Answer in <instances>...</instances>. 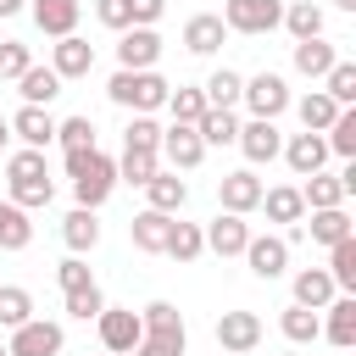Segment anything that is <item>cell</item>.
<instances>
[{
  "label": "cell",
  "instance_id": "6da1fadb",
  "mask_svg": "<svg viewBox=\"0 0 356 356\" xmlns=\"http://www.w3.org/2000/svg\"><path fill=\"white\" fill-rule=\"evenodd\" d=\"M67 178H72V195L83 211H100L117 189V161L100 156V150H67Z\"/></svg>",
  "mask_w": 356,
  "mask_h": 356
},
{
  "label": "cell",
  "instance_id": "7a4b0ae2",
  "mask_svg": "<svg viewBox=\"0 0 356 356\" xmlns=\"http://www.w3.org/2000/svg\"><path fill=\"white\" fill-rule=\"evenodd\" d=\"M106 95L122 106V111H134V117H150L156 106H167V95H172V83L150 67V72H111V83H106Z\"/></svg>",
  "mask_w": 356,
  "mask_h": 356
},
{
  "label": "cell",
  "instance_id": "3957f363",
  "mask_svg": "<svg viewBox=\"0 0 356 356\" xmlns=\"http://www.w3.org/2000/svg\"><path fill=\"white\" fill-rule=\"evenodd\" d=\"M239 100L250 106V117H261V122H278V117L289 111V83H284V72H256V78H245Z\"/></svg>",
  "mask_w": 356,
  "mask_h": 356
},
{
  "label": "cell",
  "instance_id": "277c9868",
  "mask_svg": "<svg viewBox=\"0 0 356 356\" xmlns=\"http://www.w3.org/2000/svg\"><path fill=\"white\" fill-rule=\"evenodd\" d=\"M95 328H100L106 356H134V345L145 339V323H139L134 306H106V312L95 317Z\"/></svg>",
  "mask_w": 356,
  "mask_h": 356
},
{
  "label": "cell",
  "instance_id": "5b68a950",
  "mask_svg": "<svg viewBox=\"0 0 356 356\" xmlns=\"http://www.w3.org/2000/svg\"><path fill=\"white\" fill-rule=\"evenodd\" d=\"M284 22V0H228L222 6V28L228 33H273Z\"/></svg>",
  "mask_w": 356,
  "mask_h": 356
},
{
  "label": "cell",
  "instance_id": "8992f818",
  "mask_svg": "<svg viewBox=\"0 0 356 356\" xmlns=\"http://www.w3.org/2000/svg\"><path fill=\"white\" fill-rule=\"evenodd\" d=\"M61 345H67L61 323H50V317H28L22 328H11L6 356H61Z\"/></svg>",
  "mask_w": 356,
  "mask_h": 356
},
{
  "label": "cell",
  "instance_id": "52a82bcc",
  "mask_svg": "<svg viewBox=\"0 0 356 356\" xmlns=\"http://www.w3.org/2000/svg\"><path fill=\"white\" fill-rule=\"evenodd\" d=\"M156 156L167 161V172H189V167L206 161V145H200V134L189 122H172V128H161V150Z\"/></svg>",
  "mask_w": 356,
  "mask_h": 356
},
{
  "label": "cell",
  "instance_id": "ba28073f",
  "mask_svg": "<svg viewBox=\"0 0 356 356\" xmlns=\"http://www.w3.org/2000/svg\"><path fill=\"white\" fill-rule=\"evenodd\" d=\"M261 178L250 172V167H239V172H222L217 178V200H222V211H234V217H250L256 206H261Z\"/></svg>",
  "mask_w": 356,
  "mask_h": 356
},
{
  "label": "cell",
  "instance_id": "9c48e42d",
  "mask_svg": "<svg viewBox=\"0 0 356 356\" xmlns=\"http://www.w3.org/2000/svg\"><path fill=\"white\" fill-rule=\"evenodd\" d=\"M217 345H222V356H245V350H256L261 345V317L256 312H222L217 317Z\"/></svg>",
  "mask_w": 356,
  "mask_h": 356
},
{
  "label": "cell",
  "instance_id": "30bf717a",
  "mask_svg": "<svg viewBox=\"0 0 356 356\" xmlns=\"http://www.w3.org/2000/svg\"><path fill=\"white\" fill-rule=\"evenodd\" d=\"M156 61H161V33L156 28H128L117 39V67L122 72H150Z\"/></svg>",
  "mask_w": 356,
  "mask_h": 356
},
{
  "label": "cell",
  "instance_id": "8fae6325",
  "mask_svg": "<svg viewBox=\"0 0 356 356\" xmlns=\"http://www.w3.org/2000/svg\"><path fill=\"white\" fill-rule=\"evenodd\" d=\"M200 239H206L211 256H245V245H250V222L234 217V211H217V217L200 228Z\"/></svg>",
  "mask_w": 356,
  "mask_h": 356
},
{
  "label": "cell",
  "instance_id": "7c38bea8",
  "mask_svg": "<svg viewBox=\"0 0 356 356\" xmlns=\"http://www.w3.org/2000/svg\"><path fill=\"white\" fill-rule=\"evenodd\" d=\"M245 267L256 273V278H284V267H289V245H284V234H250V245H245Z\"/></svg>",
  "mask_w": 356,
  "mask_h": 356
},
{
  "label": "cell",
  "instance_id": "4fadbf2b",
  "mask_svg": "<svg viewBox=\"0 0 356 356\" xmlns=\"http://www.w3.org/2000/svg\"><path fill=\"white\" fill-rule=\"evenodd\" d=\"M234 145L245 150V161H250V167H261V161H278V150H284V139H278V122H261V117L239 122V139H234Z\"/></svg>",
  "mask_w": 356,
  "mask_h": 356
},
{
  "label": "cell",
  "instance_id": "5bb4252c",
  "mask_svg": "<svg viewBox=\"0 0 356 356\" xmlns=\"http://www.w3.org/2000/svg\"><path fill=\"white\" fill-rule=\"evenodd\" d=\"M89 67H95V44L89 39H78V33H67V39H56V50H50V72L67 83V78H89Z\"/></svg>",
  "mask_w": 356,
  "mask_h": 356
},
{
  "label": "cell",
  "instance_id": "9a60e30c",
  "mask_svg": "<svg viewBox=\"0 0 356 356\" xmlns=\"http://www.w3.org/2000/svg\"><path fill=\"white\" fill-rule=\"evenodd\" d=\"M11 122V134L28 145V150H44L50 139H56V117H50V106H22L17 117H6Z\"/></svg>",
  "mask_w": 356,
  "mask_h": 356
},
{
  "label": "cell",
  "instance_id": "2e32d148",
  "mask_svg": "<svg viewBox=\"0 0 356 356\" xmlns=\"http://www.w3.org/2000/svg\"><path fill=\"white\" fill-rule=\"evenodd\" d=\"M278 156L289 161V172H295V178H312V172H323V161H328V145H323V134H295V139H289Z\"/></svg>",
  "mask_w": 356,
  "mask_h": 356
},
{
  "label": "cell",
  "instance_id": "e0dca14e",
  "mask_svg": "<svg viewBox=\"0 0 356 356\" xmlns=\"http://www.w3.org/2000/svg\"><path fill=\"white\" fill-rule=\"evenodd\" d=\"M167 228H172V217L145 206V211L128 222V239H134V250H145V256H161V250H167Z\"/></svg>",
  "mask_w": 356,
  "mask_h": 356
},
{
  "label": "cell",
  "instance_id": "ac0fdd59",
  "mask_svg": "<svg viewBox=\"0 0 356 356\" xmlns=\"http://www.w3.org/2000/svg\"><path fill=\"white\" fill-rule=\"evenodd\" d=\"M323 312H328L323 339H328V345H339V350H350V345H356V295H334Z\"/></svg>",
  "mask_w": 356,
  "mask_h": 356
},
{
  "label": "cell",
  "instance_id": "d6986e66",
  "mask_svg": "<svg viewBox=\"0 0 356 356\" xmlns=\"http://www.w3.org/2000/svg\"><path fill=\"white\" fill-rule=\"evenodd\" d=\"M33 28L50 39L78 33V0H33Z\"/></svg>",
  "mask_w": 356,
  "mask_h": 356
},
{
  "label": "cell",
  "instance_id": "ffe728a7",
  "mask_svg": "<svg viewBox=\"0 0 356 356\" xmlns=\"http://www.w3.org/2000/svg\"><path fill=\"white\" fill-rule=\"evenodd\" d=\"M222 39H228V28H222V17H211V11H200V17L184 22V50H189V56H211V50H222Z\"/></svg>",
  "mask_w": 356,
  "mask_h": 356
},
{
  "label": "cell",
  "instance_id": "44dd1931",
  "mask_svg": "<svg viewBox=\"0 0 356 356\" xmlns=\"http://www.w3.org/2000/svg\"><path fill=\"white\" fill-rule=\"evenodd\" d=\"M145 200H150V211H167V217H178L184 211V200H189V184L178 178V172H156L150 184H145Z\"/></svg>",
  "mask_w": 356,
  "mask_h": 356
},
{
  "label": "cell",
  "instance_id": "7402d4cb",
  "mask_svg": "<svg viewBox=\"0 0 356 356\" xmlns=\"http://www.w3.org/2000/svg\"><path fill=\"white\" fill-rule=\"evenodd\" d=\"M334 295H339V289H334L328 267H300V273H295V306H306V312H323Z\"/></svg>",
  "mask_w": 356,
  "mask_h": 356
},
{
  "label": "cell",
  "instance_id": "603a6c76",
  "mask_svg": "<svg viewBox=\"0 0 356 356\" xmlns=\"http://www.w3.org/2000/svg\"><path fill=\"white\" fill-rule=\"evenodd\" d=\"M256 211H267V222H300L306 217V200H300V189L295 184H278V189H261V206Z\"/></svg>",
  "mask_w": 356,
  "mask_h": 356
},
{
  "label": "cell",
  "instance_id": "cb8c5ba5",
  "mask_svg": "<svg viewBox=\"0 0 356 356\" xmlns=\"http://www.w3.org/2000/svg\"><path fill=\"white\" fill-rule=\"evenodd\" d=\"M61 239H67V250H72V256H89V250L100 245V222H95V211L72 206V211L61 217Z\"/></svg>",
  "mask_w": 356,
  "mask_h": 356
},
{
  "label": "cell",
  "instance_id": "d4e9b609",
  "mask_svg": "<svg viewBox=\"0 0 356 356\" xmlns=\"http://www.w3.org/2000/svg\"><path fill=\"white\" fill-rule=\"evenodd\" d=\"M239 89H245V78H239L234 67H217V72L200 83V95H206V111H234V106H239Z\"/></svg>",
  "mask_w": 356,
  "mask_h": 356
},
{
  "label": "cell",
  "instance_id": "484cf974",
  "mask_svg": "<svg viewBox=\"0 0 356 356\" xmlns=\"http://www.w3.org/2000/svg\"><path fill=\"white\" fill-rule=\"evenodd\" d=\"M278 28H289L295 44H300V39H323V6H312V0H289Z\"/></svg>",
  "mask_w": 356,
  "mask_h": 356
},
{
  "label": "cell",
  "instance_id": "4316f807",
  "mask_svg": "<svg viewBox=\"0 0 356 356\" xmlns=\"http://www.w3.org/2000/svg\"><path fill=\"white\" fill-rule=\"evenodd\" d=\"M334 61H339V50H334L328 39H300V44H295V72H300V78H328Z\"/></svg>",
  "mask_w": 356,
  "mask_h": 356
},
{
  "label": "cell",
  "instance_id": "83f0119b",
  "mask_svg": "<svg viewBox=\"0 0 356 356\" xmlns=\"http://www.w3.org/2000/svg\"><path fill=\"white\" fill-rule=\"evenodd\" d=\"M300 200H306V211H334V206H345V184H339V172H312L306 189H300Z\"/></svg>",
  "mask_w": 356,
  "mask_h": 356
},
{
  "label": "cell",
  "instance_id": "f1b7e54d",
  "mask_svg": "<svg viewBox=\"0 0 356 356\" xmlns=\"http://www.w3.org/2000/svg\"><path fill=\"white\" fill-rule=\"evenodd\" d=\"M17 95H22V106H50V100L61 95V78H56L50 67H28V72L17 78Z\"/></svg>",
  "mask_w": 356,
  "mask_h": 356
},
{
  "label": "cell",
  "instance_id": "f546056e",
  "mask_svg": "<svg viewBox=\"0 0 356 356\" xmlns=\"http://www.w3.org/2000/svg\"><path fill=\"white\" fill-rule=\"evenodd\" d=\"M295 111H300V122H306V134H328V122L345 111V106H334L323 89H312V95H300V100H289Z\"/></svg>",
  "mask_w": 356,
  "mask_h": 356
},
{
  "label": "cell",
  "instance_id": "4dcf8cb0",
  "mask_svg": "<svg viewBox=\"0 0 356 356\" xmlns=\"http://www.w3.org/2000/svg\"><path fill=\"white\" fill-rule=\"evenodd\" d=\"M28 245H33V222H28V211L11 206V200H0V250H28Z\"/></svg>",
  "mask_w": 356,
  "mask_h": 356
},
{
  "label": "cell",
  "instance_id": "1f68e13d",
  "mask_svg": "<svg viewBox=\"0 0 356 356\" xmlns=\"http://www.w3.org/2000/svg\"><path fill=\"white\" fill-rule=\"evenodd\" d=\"M356 228H350V211L345 206H334V211H312V245H339V239H350Z\"/></svg>",
  "mask_w": 356,
  "mask_h": 356
},
{
  "label": "cell",
  "instance_id": "d6a6232c",
  "mask_svg": "<svg viewBox=\"0 0 356 356\" xmlns=\"http://www.w3.org/2000/svg\"><path fill=\"white\" fill-rule=\"evenodd\" d=\"M200 250H206L200 222H178V217H172V228H167V250H161V256H172V261H200Z\"/></svg>",
  "mask_w": 356,
  "mask_h": 356
},
{
  "label": "cell",
  "instance_id": "836d02e7",
  "mask_svg": "<svg viewBox=\"0 0 356 356\" xmlns=\"http://www.w3.org/2000/svg\"><path fill=\"white\" fill-rule=\"evenodd\" d=\"M278 328H284V339H289V345H312V339H323V317H317V312H306V306H284Z\"/></svg>",
  "mask_w": 356,
  "mask_h": 356
},
{
  "label": "cell",
  "instance_id": "e575fe53",
  "mask_svg": "<svg viewBox=\"0 0 356 356\" xmlns=\"http://www.w3.org/2000/svg\"><path fill=\"white\" fill-rule=\"evenodd\" d=\"M156 172H161V156H156V150H122V161H117V178H122V184H139V189H145Z\"/></svg>",
  "mask_w": 356,
  "mask_h": 356
},
{
  "label": "cell",
  "instance_id": "d590c367",
  "mask_svg": "<svg viewBox=\"0 0 356 356\" xmlns=\"http://www.w3.org/2000/svg\"><path fill=\"white\" fill-rule=\"evenodd\" d=\"M328 278H334V289H356V234L328 245Z\"/></svg>",
  "mask_w": 356,
  "mask_h": 356
},
{
  "label": "cell",
  "instance_id": "8d00e7d4",
  "mask_svg": "<svg viewBox=\"0 0 356 356\" xmlns=\"http://www.w3.org/2000/svg\"><path fill=\"white\" fill-rule=\"evenodd\" d=\"M33 317V295L22 284H0V328H22Z\"/></svg>",
  "mask_w": 356,
  "mask_h": 356
},
{
  "label": "cell",
  "instance_id": "74e56055",
  "mask_svg": "<svg viewBox=\"0 0 356 356\" xmlns=\"http://www.w3.org/2000/svg\"><path fill=\"white\" fill-rule=\"evenodd\" d=\"M323 95L334 106H356V61H334L328 78H323Z\"/></svg>",
  "mask_w": 356,
  "mask_h": 356
},
{
  "label": "cell",
  "instance_id": "f35d334b",
  "mask_svg": "<svg viewBox=\"0 0 356 356\" xmlns=\"http://www.w3.org/2000/svg\"><path fill=\"white\" fill-rule=\"evenodd\" d=\"M195 134H200V145H234L239 139V117L234 111H206L195 122Z\"/></svg>",
  "mask_w": 356,
  "mask_h": 356
},
{
  "label": "cell",
  "instance_id": "ab89813d",
  "mask_svg": "<svg viewBox=\"0 0 356 356\" xmlns=\"http://www.w3.org/2000/svg\"><path fill=\"white\" fill-rule=\"evenodd\" d=\"M28 178H50V167H44V150H11L6 156V184H28Z\"/></svg>",
  "mask_w": 356,
  "mask_h": 356
},
{
  "label": "cell",
  "instance_id": "60d3db41",
  "mask_svg": "<svg viewBox=\"0 0 356 356\" xmlns=\"http://www.w3.org/2000/svg\"><path fill=\"white\" fill-rule=\"evenodd\" d=\"M6 189H11L6 200H11V206H22V211H39V206H50V200H56V184H50V178H28V184H6Z\"/></svg>",
  "mask_w": 356,
  "mask_h": 356
},
{
  "label": "cell",
  "instance_id": "b9f144b4",
  "mask_svg": "<svg viewBox=\"0 0 356 356\" xmlns=\"http://www.w3.org/2000/svg\"><path fill=\"white\" fill-rule=\"evenodd\" d=\"M139 323H145V334H189L172 300H150V306L139 312Z\"/></svg>",
  "mask_w": 356,
  "mask_h": 356
},
{
  "label": "cell",
  "instance_id": "7bdbcfd3",
  "mask_svg": "<svg viewBox=\"0 0 356 356\" xmlns=\"http://www.w3.org/2000/svg\"><path fill=\"white\" fill-rule=\"evenodd\" d=\"M167 111H172V122H189V128H195V122L206 117V95H200V89H172V95H167Z\"/></svg>",
  "mask_w": 356,
  "mask_h": 356
},
{
  "label": "cell",
  "instance_id": "ee69618b",
  "mask_svg": "<svg viewBox=\"0 0 356 356\" xmlns=\"http://www.w3.org/2000/svg\"><path fill=\"white\" fill-rule=\"evenodd\" d=\"M122 150H161V122L156 117H134L122 128Z\"/></svg>",
  "mask_w": 356,
  "mask_h": 356
},
{
  "label": "cell",
  "instance_id": "f6af8a7d",
  "mask_svg": "<svg viewBox=\"0 0 356 356\" xmlns=\"http://www.w3.org/2000/svg\"><path fill=\"white\" fill-rule=\"evenodd\" d=\"M56 139H61V150H95V122L67 117V122H56Z\"/></svg>",
  "mask_w": 356,
  "mask_h": 356
},
{
  "label": "cell",
  "instance_id": "bcb514c9",
  "mask_svg": "<svg viewBox=\"0 0 356 356\" xmlns=\"http://www.w3.org/2000/svg\"><path fill=\"white\" fill-rule=\"evenodd\" d=\"M106 312V295H100V284H89V289H72L67 295V317H78V323H95Z\"/></svg>",
  "mask_w": 356,
  "mask_h": 356
},
{
  "label": "cell",
  "instance_id": "7dc6e473",
  "mask_svg": "<svg viewBox=\"0 0 356 356\" xmlns=\"http://www.w3.org/2000/svg\"><path fill=\"white\" fill-rule=\"evenodd\" d=\"M28 67H33V50H28L22 39H0V78H11V83H17Z\"/></svg>",
  "mask_w": 356,
  "mask_h": 356
},
{
  "label": "cell",
  "instance_id": "c3c4849f",
  "mask_svg": "<svg viewBox=\"0 0 356 356\" xmlns=\"http://www.w3.org/2000/svg\"><path fill=\"white\" fill-rule=\"evenodd\" d=\"M56 284H61V295H72V289H89V284H95V273H89V261H83V256H67V261L56 267Z\"/></svg>",
  "mask_w": 356,
  "mask_h": 356
},
{
  "label": "cell",
  "instance_id": "681fc988",
  "mask_svg": "<svg viewBox=\"0 0 356 356\" xmlns=\"http://www.w3.org/2000/svg\"><path fill=\"white\" fill-rule=\"evenodd\" d=\"M184 345H189V334H145L134 345V356H184Z\"/></svg>",
  "mask_w": 356,
  "mask_h": 356
},
{
  "label": "cell",
  "instance_id": "f907efd6",
  "mask_svg": "<svg viewBox=\"0 0 356 356\" xmlns=\"http://www.w3.org/2000/svg\"><path fill=\"white\" fill-rule=\"evenodd\" d=\"M95 17H100V28H111V33H128V28H134L128 0H95Z\"/></svg>",
  "mask_w": 356,
  "mask_h": 356
},
{
  "label": "cell",
  "instance_id": "816d5d0a",
  "mask_svg": "<svg viewBox=\"0 0 356 356\" xmlns=\"http://www.w3.org/2000/svg\"><path fill=\"white\" fill-rule=\"evenodd\" d=\"M167 11V0H128V17H134V28H156V17Z\"/></svg>",
  "mask_w": 356,
  "mask_h": 356
},
{
  "label": "cell",
  "instance_id": "f5cc1de1",
  "mask_svg": "<svg viewBox=\"0 0 356 356\" xmlns=\"http://www.w3.org/2000/svg\"><path fill=\"white\" fill-rule=\"evenodd\" d=\"M22 11V0H0V17H17Z\"/></svg>",
  "mask_w": 356,
  "mask_h": 356
},
{
  "label": "cell",
  "instance_id": "db71d44e",
  "mask_svg": "<svg viewBox=\"0 0 356 356\" xmlns=\"http://www.w3.org/2000/svg\"><path fill=\"white\" fill-rule=\"evenodd\" d=\"M6 145H11V122L0 117V150H6Z\"/></svg>",
  "mask_w": 356,
  "mask_h": 356
},
{
  "label": "cell",
  "instance_id": "11a10c76",
  "mask_svg": "<svg viewBox=\"0 0 356 356\" xmlns=\"http://www.w3.org/2000/svg\"><path fill=\"white\" fill-rule=\"evenodd\" d=\"M334 6H339V11H356V0H334Z\"/></svg>",
  "mask_w": 356,
  "mask_h": 356
},
{
  "label": "cell",
  "instance_id": "9f6ffc18",
  "mask_svg": "<svg viewBox=\"0 0 356 356\" xmlns=\"http://www.w3.org/2000/svg\"><path fill=\"white\" fill-rule=\"evenodd\" d=\"M0 356H6V345H0Z\"/></svg>",
  "mask_w": 356,
  "mask_h": 356
}]
</instances>
